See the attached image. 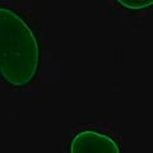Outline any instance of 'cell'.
<instances>
[{"instance_id":"6da1fadb","label":"cell","mask_w":153,"mask_h":153,"mask_svg":"<svg viewBox=\"0 0 153 153\" xmlns=\"http://www.w3.org/2000/svg\"><path fill=\"white\" fill-rule=\"evenodd\" d=\"M40 66V45L28 23L12 9L0 8V73L16 88L30 85Z\"/></svg>"},{"instance_id":"7a4b0ae2","label":"cell","mask_w":153,"mask_h":153,"mask_svg":"<svg viewBox=\"0 0 153 153\" xmlns=\"http://www.w3.org/2000/svg\"><path fill=\"white\" fill-rule=\"evenodd\" d=\"M70 153H120L119 144L107 134L83 130L75 134L69 144Z\"/></svg>"},{"instance_id":"3957f363","label":"cell","mask_w":153,"mask_h":153,"mask_svg":"<svg viewBox=\"0 0 153 153\" xmlns=\"http://www.w3.org/2000/svg\"><path fill=\"white\" fill-rule=\"evenodd\" d=\"M115 1L129 10H144L153 7V0H115Z\"/></svg>"}]
</instances>
